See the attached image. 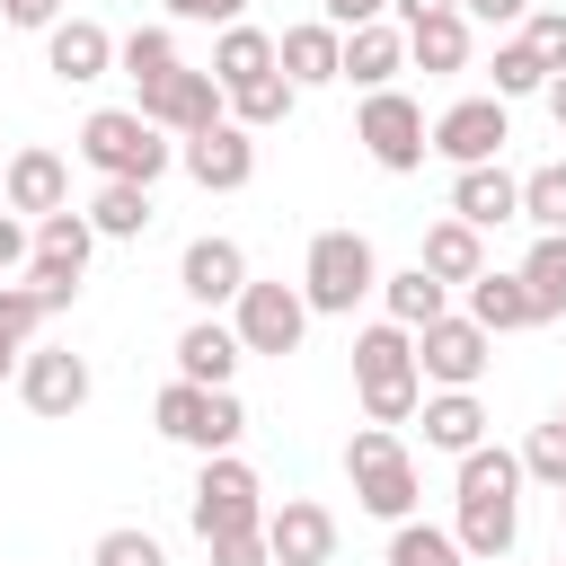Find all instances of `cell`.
<instances>
[{"instance_id": "obj_27", "label": "cell", "mask_w": 566, "mask_h": 566, "mask_svg": "<svg viewBox=\"0 0 566 566\" xmlns=\"http://www.w3.org/2000/svg\"><path fill=\"white\" fill-rule=\"evenodd\" d=\"M469 44H478V27H469L460 9L407 27V62H416V71H469Z\"/></svg>"}, {"instance_id": "obj_22", "label": "cell", "mask_w": 566, "mask_h": 566, "mask_svg": "<svg viewBox=\"0 0 566 566\" xmlns=\"http://www.w3.org/2000/svg\"><path fill=\"white\" fill-rule=\"evenodd\" d=\"M416 416H424V451H442V460H469V451L486 442V407H478V389H433Z\"/></svg>"}, {"instance_id": "obj_14", "label": "cell", "mask_w": 566, "mask_h": 566, "mask_svg": "<svg viewBox=\"0 0 566 566\" xmlns=\"http://www.w3.org/2000/svg\"><path fill=\"white\" fill-rule=\"evenodd\" d=\"M88 354H71V345H27V363H18V398L35 407V416H80L88 407Z\"/></svg>"}, {"instance_id": "obj_36", "label": "cell", "mask_w": 566, "mask_h": 566, "mask_svg": "<svg viewBox=\"0 0 566 566\" xmlns=\"http://www.w3.org/2000/svg\"><path fill=\"white\" fill-rule=\"evenodd\" d=\"M522 221L531 230H566V159H539L522 177Z\"/></svg>"}, {"instance_id": "obj_11", "label": "cell", "mask_w": 566, "mask_h": 566, "mask_svg": "<svg viewBox=\"0 0 566 566\" xmlns=\"http://www.w3.org/2000/svg\"><path fill=\"white\" fill-rule=\"evenodd\" d=\"M248 283H256V274H248V248H239V239H221V230L186 239V256H177V292H186L203 318L239 310V292H248Z\"/></svg>"}, {"instance_id": "obj_23", "label": "cell", "mask_w": 566, "mask_h": 566, "mask_svg": "<svg viewBox=\"0 0 566 566\" xmlns=\"http://www.w3.org/2000/svg\"><path fill=\"white\" fill-rule=\"evenodd\" d=\"M398 71H407V27H398V18L345 35V80H354L363 97H371V88H398Z\"/></svg>"}, {"instance_id": "obj_43", "label": "cell", "mask_w": 566, "mask_h": 566, "mask_svg": "<svg viewBox=\"0 0 566 566\" xmlns=\"http://www.w3.org/2000/svg\"><path fill=\"white\" fill-rule=\"evenodd\" d=\"M203 548H212V566H274L265 531H230V539H203Z\"/></svg>"}, {"instance_id": "obj_52", "label": "cell", "mask_w": 566, "mask_h": 566, "mask_svg": "<svg viewBox=\"0 0 566 566\" xmlns=\"http://www.w3.org/2000/svg\"><path fill=\"white\" fill-rule=\"evenodd\" d=\"M557 522H566V495H557Z\"/></svg>"}, {"instance_id": "obj_54", "label": "cell", "mask_w": 566, "mask_h": 566, "mask_svg": "<svg viewBox=\"0 0 566 566\" xmlns=\"http://www.w3.org/2000/svg\"><path fill=\"white\" fill-rule=\"evenodd\" d=\"M557 566H566V548H557Z\"/></svg>"}, {"instance_id": "obj_17", "label": "cell", "mask_w": 566, "mask_h": 566, "mask_svg": "<svg viewBox=\"0 0 566 566\" xmlns=\"http://www.w3.org/2000/svg\"><path fill=\"white\" fill-rule=\"evenodd\" d=\"M274 71H283L292 88H327V80H345V35H336L327 18H301V27L274 35Z\"/></svg>"}, {"instance_id": "obj_44", "label": "cell", "mask_w": 566, "mask_h": 566, "mask_svg": "<svg viewBox=\"0 0 566 566\" xmlns=\"http://www.w3.org/2000/svg\"><path fill=\"white\" fill-rule=\"evenodd\" d=\"M27 256H35V230H27L18 212H0V283H9V274H27Z\"/></svg>"}, {"instance_id": "obj_48", "label": "cell", "mask_w": 566, "mask_h": 566, "mask_svg": "<svg viewBox=\"0 0 566 566\" xmlns=\"http://www.w3.org/2000/svg\"><path fill=\"white\" fill-rule=\"evenodd\" d=\"M442 9H460V0H389L398 27H424V18H442Z\"/></svg>"}, {"instance_id": "obj_40", "label": "cell", "mask_w": 566, "mask_h": 566, "mask_svg": "<svg viewBox=\"0 0 566 566\" xmlns=\"http://www.w3.org/2000/svg\"><path fill=\"white\" fill-rule=\"evenodd\" d=\"M522 478H539L548 495H566V424H557V416L531 424V442H522Z\"/></svg>"}, {"instance_id": "obj_4", "label": "cell", "mask_w": 566, "mask_h": 566, "mask_svg": "<svg viewBox=\"0 0 566 566\" xmlns=\"http://www.w3.org/2000/svg\"><path fill=\"white\" fill-rule=\"evenodd\" d=\"M371 292H380L371 239H363V230H318L310 256H301V301H310V318H354V301H371Z\"/></svg>"}, {"instance_id": "obj_16", "label": "cell", "mask_w": 566, "mask_h": 566, "mask_svg": "<svg viewBox=\"0 0 566 566\" xmlns=\"http://www.w3.org/2000/svg\"><path fill=\"white\" fill-rule=\"evenodd\" d=\"M265 548H274V566H327L336 557V513L318 495H283L265 513Z\"/></svg>"}, {"instance_id": "obj_8", "label": "cell", "mask_w": 566, "mask_h": 566, "mask_svg": "<svg viewBox=\"0 0 566 566\" xmlns=\"http://www.w3.org/2000/svg\"><path fill=\"white\" fill-rule=\"evenodd\" d=\"M354 142L371 150V168L416 177V168H424V150H433V124H424V106H416L407 88H371V97L354 106Z\"/></svg>"}, {"instance_id": "obj_3", "label": "cell", "mask_w": 566, "mask_h": 566, "mask_svg": "<svg viewBox=\"0 0 566 566\" xmlns=\"http://www.w3.org/2000/svg\"><path fill=\"white\" fill-rule=\"evenodd\" d=\"M354 398H363V424H389V433L424 407L416 336H407L398 318H380V327H363V336H354Z\"/></svg>"}, {"instance_id": "obj_41", "label": "cell", "mask_w": 566, "mask_h": 566, "mask_svg": "<svg viewBox=\"0 0 566 566\" xmlns=\"http://www.w3.org/2000/svg\"><path fill=\"white\" fill-rule=\"evenodd\" d=\"M522 44H531V53L548 62V80H557V71H566V9H531V18H522Z\"/></svg>"}, {"instance_id": "obj_37", "label": "cell", "mask_w": 566, "mask_h": 566, "mask_svg": "<svg viewBox=\"0 0 566 566\" xmlns=\"http://www.w3.org/2000/svg\"><path fill=\"white\" fill-rule=\"evenodd\" d=\"M88 566H168V548H159V531H142V522H115V531H97Z\"/></svg>"}, {"instance_id": "obj_13", "label": "cell", "mask_w": 566, "mask_h": 566, "mask_svg": "<svg viewBox=\"0 0 566 566\" xmlns=\"http://www.w3.org/2000/svg\"><path fill=\"white\" fill-rule=\"evenodd\" d=\"M142 115H150L168 142H195V133L230 124V88H221L212 71H177L168 88H150V97H142Z\"/></svg>"}, {"instance_id": "obj_33", "label": "cell", "mask_w": 566, "mask_h": 566, "mask_svg": "<svg viewBox=\"0 0 566 566\" xmlns=\"http://www.w3.org/2000/svg\"><path fill=\"white\" fill-rule=\"evenodd\" d=\"M389 566H469V548L442 522H398L389 531Z\"/></svg>"}, {"instance_id": "obj_32", "label": "cell", "mask_w": 566, "mask_h": 566, "mask_svg": "<svg viewBox=\"0 0 566 566\" xmlns=\"http://www.w3.org/2000/svg\"><path fill=\"white\" fill-rule=\"evenodd\" d=\"M292 106H301V88H292L283 71H265V80L230 88V124H248V133H274V124H283Z\"/></svg>"}, {"instance_id": "obj_42", "label": "cell", "mask_w": 566, "mask_h": 566, "mask_svg": "<svg viewBox=\"0 0 566 566\" xmlns=\"http://www.w3.org/2000/svg\"><path fill=\"white\" fill-rule=\"evenodd\" d=\"M159 9L186 27H248V0H159Z\"/></svg>"}, {"instance_id": "obj_28", "label": "cell", "mask_w": 566, "mask_h": 566, "mask_svg": "<svg viewBox=\"0 0 566 566\" xmlns=\"http://www.w3.org/2000/svg\"><path fill=\"white\" fill-rule=\"evenodd\" d=\"M203 71H212L221 88H248V80H265V71H274V35H265V27H221Z\"/></svg>"}, {"instance_id": "obj_39", "label": "cell", "mask_w": 566, "mask_h": 566, "mask_svg": "<svg viewBox=\"0 0 566 566\" xmlns=\"http://www.w3.org/2000/svg\"><path fill=\"white\" fill-rule=\"evenodd\" d=\"M44 310H71L80 301V283H88V265H71V256H27V274H18Z\"/></svg>"}, {"instance_id": "obj_34", "label": "cell", "mask_w": 566, "mask_h": 566, "mask_svg": "<svg viewBox=\"0 0 566 566\" xmlns=\"http://www.w3.org/2000/svg\"><path fill=\"white\" fill-rule=\"evenodd\" d=\"M44 318H53V310H44L27 283H0V363H27V345H35Z\"/></svg>"}, {"instance_id": "obj_51", "label": "cell", "mask_w": 566, "mask_h": 566, "mask_svg": "<svg viewBox=\"0 0 566 566\" xmlns=\"http://www.w3.org/2000/svg\"><path fill=\"white\" fill-rule=\"evenodd\" d=\"M557 424H566V398H557Z\"/></svg>"}, {"instance_id": "obj_21", "label": "cell", "mask_w": 566, "mask_h": 566, "mask_svg": "<svg viewBox=\"0 0 566 566\" xmlns=\"http://www.w3.org/2000/svg\"><path fill=\"white\" fill-rule=\"evenodd\" d=\"M451 221L469 230H495V221H522V177L495 159V168H460L451 177Z\"/></svg>"}, {"instance_id": "obj_18", "label": "cell", "mask_w": 566, "mask_h": 566, "mask_svg": "<svg viewBox=\"0 0 566 566\" xmlns=\"http://www.w3.org/2000/svg\"><path fill=\"white\" fill-rule=\"evenodd\" d=\"M239 363H248V345H239L230 318H186V336H177V380H195V389H230Z\"/></svg>"}, {"instance_id": "obj_19", "label": "cell", "mask_w": 566, "mask_h": 566, "mask_svg": "<svg viewBox=\"0 0 566 566\" xmlns=\"http://www.w3.org/2000/svg\"><path fill=\"white\" fill-rule=\"evenodd\" d=\"M44 71H53L62 88H88V80L115 71V35H106L97 18H62V27L44 35Z\"/></svg>"}, {"instance_id": "obj_24", "label": "cell", "mask_w": 566, "mask_h": 566, "mask_svg": "<svg viewBox=\"0 0 566 566\" xmlns=\"http://www.w3.org/2000/svg\"><path fill=\"white\" fill-rule=\"evenodd\" d=\"M416 265H424L433 283H460V292H469V283L486 274V230H469V221H451V212H442V221L424 230V248H416Z\"/></svg>"}, {"instance_id": "obj_29", "label": "cell", "mask_w": 566, "mask_h": 566, "mask_svg": "<svg viewBox=\"0 0 566 566\" xmlns=\"http://www.w3.org/2000/svg\"><path fill=\"white\" fill-rule=\"evenodd\" d=\"M513 274L531 283V310H539V327H548V318H566V230H539V239H531V256H522Z\"/></svg>"}, {"instance_id": "obj_20", "label": "cell", "mask_w": 566, "mask_h": 566, "mask_svg": "<svg viewBox=\"0 0 566 566\" xmlns=\"http://www.w3.org/2000/svg\"><path fill=\"white\" fill-rule=\"evenodd\" d=\"M9 212H27V221L71 212V168H62V150H44V142L9 150Z\"/></svg>"}, {"instance_id": "obj_38", "label": "cell", "mask_w": 566, "mask_h": 566, "mask_svg": "<svg viewBox=\"0 0 566 566\" xmlns=\"http://www.w3.org/2000/svg\"><path fill=\"white\" fill-rule=\"evenodd\" d=\"M35 256H71V265H88V256H97L88 212H44V221H35Z\"/></svg>"}, {"instance_id": "obj_12", "label": "cell", "mask_w": 566, "mask_h": 566, "mask_svg": "<svg viewBox=\"0 0 566 566\" xmlns=\"http://www.w3.org/2000/svg\"><path fill=\"white\" fill-rule=\"evenodd\" d=\"M230 327H239V345L248 354H301V336H310V301H301V283H248L239 292V310H230Z\"/></svg>"}, {"instance_id": "obj_6", "label": "cell", "mask_w": 566, "mask_h": 566, "mask_svg": "<svg viewBox=\"0 0 566 566\" xmlns=\"http://www.w3.org/2000/svg\"><path fill=\"white\" fill-rule=\"evenodd\" d=\"M150 424H159L168 442H186V451L221 460V451H239L248 407H239V389H195V380H168V389L150 398Z\"/></svg>"}, {"instance_id": "obj_9", "label": "cell", "mask_w": 566, "mask_h": 566, "mask_svg": "<svg viewBox=\"0 0 566 566\" xmlns=\"http://www.w3.org/2000/svg\"><path fill=\"white\" fill-rule=\"evenodd\" d=\"M504 142H513V115H504L495 88H486V97H451V106L433 115V159H451V177H460V168H495Z\"/></svg>"}, {"instance_id": "obj_45", "label": "cell", "mask_w": 566, "mask_h": 566, "mask_svg": "<svg viewBox=\"0 0 566 566\" xmlns=\"http://www.w3.org/2000/svg\"><path fill=\"white\" fill-rule=\"evenodd\" d=\"M318 18H327L336 35H354V27H380V18H389V0H318Z\"/></svg>"}, {"instance_id": "obj_49", "label": "cell", "mask_w": 566, "mask_h": 566, "mask_svg": "<svg viewBox=\"0 0 566 566\" xmlns=\"http://www.w3.org/2000/svg\"><path fill=\"white\" fill-rule=\"evenodd\" d=\"M539 106H548V124H557V133H566V71H557V80H548V88H539Z\"/></svg>"}, {"instance_id": "obj_7", "label": "cell", "mask_w": 566, "mask_h": 566, "mask_svg": "<svg viewBox=\"0 0 566 566\" xmlns=\"http://www.w3.org/2000/svg\"><path fill=\"white\" fill-rule=\"evenodd\" d=\"M265 486H256V469L239 460V451H221V460H203L195 469V495H186V522H195V539H230V531H265Z\"/></svg>"}, {"instance_id": "obj_30", "label": "cell", "mask_w": 566, "mask_h": 566, "mask_svg": "<svg viewBox=\"0 0 566 566\" xmlns=\"http://www.w3.org/2000/svg\"><path fill=\"white\" fill-rule=\"evenodd\" d=\"M115 62H124V80H133L142 97H150V88H168V80L186 71V62H177V35H168V27H133V35L115 44Z\"/></svg>"}, {"instance_id": "obj_46", "label": "cell", "mask_w": 566, "mask_h": 566, "mask_svg": "<svg viewBox=\"0 0 566 566\" xmlns=\"http://www.w3.org/2000/svg\"><path fill=\"white\" fill-rule=\"evenodd\" d=\"M0 18L27 27V35H53V27H62V0H0Z\"/></svg>"}, {"instance_id": "obj_2", "label": "cell", "mask_w": 566, "mask_h": 566, "mask_svg": "<svg viewBox=\"0 0 566 566\" xmlns=\"http://www.w3.org/2000/svg\"><path fill=\"white\" fill-rule=\"evenodd\" d=\"M80 159L97 168V186H159L177 168V142L142 115V106H97L80 124Z\"/></svg>"}, {"instance_id": "obj_5", "label": "cell", "mask_w": 566, "mask_h": 566, "mask_svg": "<svg viewBox=\"0 0 566 566\" xmlns=\"http://www.w3.org/2000/svg\"><path fill=\"white\" fill-rule=\"evenodd\" d=\"M345 478H354V504L371 513V522H416V460H407V442L389 433V424H354V442H345Z\"/></svg>"}, {"instance_id": "obj_50", "label": "cell", "mask_w": 566, "mask_h": 566, "mask_svg": "<svg viewBox=\"0 0 566 566\" xmlns=\"http://www.w3.org/2000/svg\"><path fill=\"white\" fill-rule=\"evenodd\" d=\"M0 212H9V168H0Z\"/></svg>"}, {"instance_id": "obj_53", "label": "cell", "mask_w": 566, "mask_h": 566, "mask_svg": "<svg viewBox=\"0 0 566 566\" xmlns=\"http://www.w3.org/2000/svg\"><path fill=\"white\" fill-rule=\"evenodd\" d=\"M0 371H18V363H0Z\"/></svg>"}, {"instance_id": "obj_1", "label": "cell", "mask_w": 566, "mask_h": 566, "mask_svg": "<svg viewBox=\"0 0 566 566\" xmlns=\"http://www.w3.org/2000/svg\"><path fill=\"white\" fill-rule=\"evenodd\" d=\"M522 451H504V442H478L469 460H460V522H451V539L469 548V566L478 557H504L513 539H522Z\"/></svg>"}, {"instance_id": "obj_15", "label": "cell", "mask_w": 566, "mask_h": 566, "mask_svg": "<svg viewBox=\"0 0 566 566\" xmlns=\"http://www.w3.org/2000/svg\"><path fill=\"white\" fill-rule=\"evenodd\" d=\"M177 168H186L203 195H239V186L256 177V133H248V124H212V133L177 142Z\"/></svg>"}, {"instance_id": "obj_47", "label": "cell", "mask_w": 566, "mask_h": 566, "mask_svg": "<svg viewBox=\"0 0 566 566\" xmlns=\"http://www.w3.org/2000/svg\"><path fill=\"white\" fill-rule=\"evenodd\" d=\"M460 18H469V27H522L531 0H460Z\"/></svg>"}, {"instance_id": "obj_25", "label": "cell", "mask_w": 566, "mask_h": 566, "mask_svg": "<svg viewBox=\"0 0 566 566\" xmlns=\"http://www.w3.org/2000/svg\"><path fill=\"white\" fill-rule=\"evenodd\" d=\"M380 310H389L407 336H424V327L451 310V283H433L424 265H398V274H380Z\"/></svg>"}, {"instance_id": "obj_31", "label": "cell", "mask_w": 566, "mask_h": 566, "mask_svg": "<svg viewBox=\"0 0 566 566\" xmlns=\"http://www.w3.org/2000/svg\"><path fill=\"white\" fill-rule=\"evenodd\" d=\"M150 221H159L150 186H97V195H88V230H97V239H142Z\"/></svg>"}, {"instance_id": "obj_35", "label": "cell", "mask_w": 566, "mask_h": 566, "mask_svg": "<svg viewBox=\"0 0 566 566\" xmlns=\"http://www.w3.org/2000/svg\"><path fill=\"white\" fill-rule=\"evenodd\" d=\"M486 71H495V97H504V106H513V97H539V88H548V62H539V53L522 44V35H504Z\"/></svg>"}, {"instance_id": "obj_26", "label": "cell", "mask_w": 566, "mask_h": 566, "mask_svg": "<svg viewBox=\"0 0 566 566\" xmlns=\"http://www.w3.org/2000/svg\"><path fill=\"white\" fill-rule=\"evenodd\" d=\"M469 318H478L486 336H513V327H539V310H531V283H522V274H495V265H486V274L469 283Z\"/></svg>"}, {"instance_id": "obj_10", "label": "cell", "mask_w": 566, "mask_h": 566, "mask_svg": "<svg viewBox=\"0 0 566 566\" xmlns=\"http://www.w3.org/2000/svg\"><path fill=\"white\" fill-rule=\"evenodd\" d=\"M486 363H495V336H486L469 310H442V318L416 336V371H424L433 389H478Z\"/></svg>"}]
</instances>
